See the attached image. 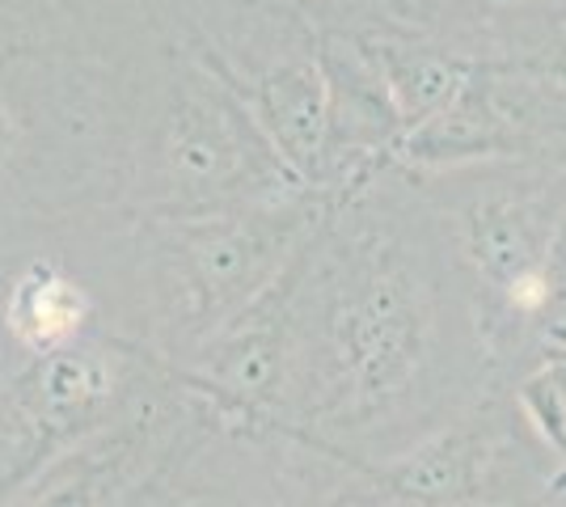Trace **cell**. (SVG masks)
<instances>
[{
  "label": "cell",
  "mask_w": 566,
  "mask_h": 507,
  "mask_svg": "<svg viewBox=\"0 0 566 507\" xmlns=\"http://www.w3.org/2000/svg\"><path fill=\"white\" fill-rule=\"evenodd\" d=\"M271 296L287 338V406L271 440L373 465L491 393L470 284L410 169L322 194Z\"/></svg>",
  "instance_id": "6da1fadb"
},
{
  "label": "cell",
  "mask_w": 566,
  "mask_h": 507,
  "mask_svg": "<svg viewBox=\"0 0 566 507\" xmlns=\"http://www.w3.org/2000/svg\"><path fill=\"white\" fill-rule=\"evenodd\" d=\"M157 51L148 0H0V266L127 212Z\"/></svg>",
  "instance_id": "7a4b0ae2"
},
{
  "label": "cell",
  "mask_w": 566,
  "mask_h": 507,
  "mask_svg": "<svg viewBox=\"0 0 566 507\" xmlns=\"http://www.w3.org/2000/svg\"><path fill=\"white\" fill-rule=\"evenodd\" d=\"M322 212V194L229 203L212 212L127 216L132 321L140 342L182 372L283 275Z\"/></svg>",
  "instance_id": "3957f363"
},
{
  "label": "cell",
  "mask_w": 566,
  "mask_h": 507,
  "mask_svg": "<svg viewBox=\"0 0 566 507\" xmlns=\"http://www.w3.org/2000/svg\"><path fill=\"white\" fill-rule=\"evenodd\" d=\"M266 448L280 507H542L566 474V453L520 393L499 389L449 427L373 465L326 457L296 440Z\"/></svg>",
  "instance_id": "277c9868"
},
{
  "label": "cell",
  "mask_w": 566,
  "mask_h": 507,
  "mask_svg": "<svg viewBox=\"0 0 566 507\" xmlns=\"http://www.w3.org/2000/svg\"><path fill=\"white\" fill-rule=\"evenodd\" d=\"M449 229L470 284L491 389L516 393L545 275L566 224V161L499 157L449 169H410Z\"/></svg>",
  "instance_id": "5b68a950"
},
{
  "label": "cell",
  "mask_w": 566,
  "mask_h": 507,
  "mask_svg": "<svg viewBox=\"0 0 566 507\" xmlns=\"http://www.w3.org/2000/svg\"><path fill=\"white\" fill-rule=\"evenodd\" d=\"M148 9L161 30V51L132 140L127 216L212 212L301 191L305 182L283 166L241 97L190 51L153 0Z\"/></svg>",
  "instance_id": "8992f818"
},
{
  "label": "cell",
  "mask_w": 566,
  "mask_h": 507,
  "mask_svg": "<svg viewBox=\"0 0 566 507\" xmlns=\"http://www.w3.org/2000/svg\"><path fill=\"white\" fill-rule=\"evenodd\" d=\"M190 51L250 110L280 161L305 187L317 178L331 81L322 39L305 13L275 0H153Z\"/></svg>",
  "instance_id": "52a82bcc"
},
{
  "label": "cell",
  "mask_w": 566,
  "mask_h": 507,
  "mask_svg": "<svg viewBox=\"0 0 566 507\" xmlns=\"http://www.w3.org/2000/svg\"><path fill=\"white\" fill-rule=\"evenodd\" d=\"M169 377V363L115 326L39 356L0 351V499Z\"/></svg>",
  "instance_id": "ba28073f"
},
{
  "label": "cell",
  "mask_w": 566,
  "mask_h": 507,
  "mask_svg": "<svg viewBox=\"0 0 566 507\" xmlns=\"http://www.w3.org/2000/svg\"><path fill=\"white\" fill-rule=\"evenodd\" d=\"M199 419L203 402L174 372L111 427L51 457L39 474L9 490L0 507H127Z\"/></svg>",
  "instance_id": "9c48e42d"
},
{
  "label": "cell",
  "mask_w": 566,
  "mask_h": 507,
  "mask_svg": "<svg viewBox=\"0 0 566 507\" xmlns=\"http://www.w3.org/2000/svg\"><path fill=\"white\" fill-rule=\"evenodd\" d=\"M127 507H280L275 461L262 440L203 411Z\"/></svg>",
  "instance_id": "30bf717a"
},
{
  "label": "cell",
  "mask_w": 566,
  "mask_h": 507,
  "mask_svg": "<svg viewBox=\"0 0 566 507\" xmlns=\"http://www.w3.org/2000/svg\"><path fill=\"white\" fill-rule=\"evenodd\" d=\"M545 432H549V440H554V444H558V448L566 453V398H563V406H558V411L549 414Z\"/></svg>",
  "instance_id": "8fae6325"
}]
</instances>
